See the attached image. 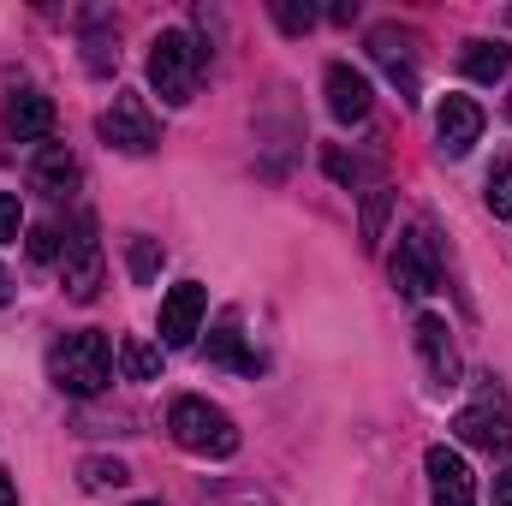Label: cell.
Listing matches in <instances>:
<instances>
[{
	"mask_svg": "<svg viewBox=\"0 0 512 506\" xmlns=\"http://www.w3.org/2000/svg\"><path fill=\"white\" fill-rule=\"evenodd\" d=\"M18 233H24V209L12 191H0V245H18Z\"/></svg>",
	"mask_w": 512,
	"mask_h": 506,
	"instance_id": "cell-24",
	"label": "cell"
},
{
	"mask_svg": "<svg viewBox=\"0 0 512 506\" xmlns=\"http://www.w3.org/2000/svg\"><path fill=\"white\" fill-rule=\"evenodd\" d=\"M459 66H465V78H477V84H501V78L512 72V48H507V42L477 36V42H465Z\"/></svg>",
	"mask_w": 512,
	"mask_h": 506,
	"instance_id": "cell-16",
	"label": "cell"
},
{
	"mask_svg": "<svg viewBox=\"0 0 512 506\" xmlns=\"http://www.w3.org/2000/svg\"><path fill=\"white\" fill-rule=\"evenodd\" d=\"M60 245H66V239H60L54 227H30V256H36V262H54Z\"/></svg>",
	"mask_w": 512,
	"mask_h": 506,
	"instance_id": "cell-25",
	"label": "cell"
},
{
	"mask_svg": "<svg viewBox=\"0 0 512 506\" xmlns=\"http://www.w3.org/2000/svg\"><path fill=\"white\" fill-rule=\"evenodd\" d=\"M137 506H161V501H137Z\"/></svg>",
	"mask_w": 512,
	"mask_h": 506,
	"instance_id": "cell-29",
	"label": "cell"
},
{
	"mask_svg": "<svg viewBox=\"0 0 512 506\" xmlns=\"http://www.w3.org/2000/svg\"><path fill=\"white\" fill-rule=\"evenodd\" d=\"M30 185L48 191V197H66V191L78 185V161H72V149H66V143H48V149L36 155V167H30Z\"/></svg>",
	"mask_w": 512,
	"mask_h": 506,
	"instance_id": "cell-15",
	"label": "cell"
},
{
	"mask_svg": "<svg viewBox=\"0 0 512 506\" xmlns=\"http://www.w3.org/2000/svg\"><path fill=\"white\" fill-rule=\"evenodd\" d=\"M120 370H126L131 381H155L161 376V346L143 340V334H131L126 346H120Z\"/></svg>",
	"mask_w": 512,
	"mask_h": 506,
	"instance_id": "cell-18",
	"label": "cell"
},
{
	"mask_svg": "<svg viewBox=\"0 0 512 506\" xmlns=\"http://www.w3.org/2000/svg\"><path fill=\"white\" fill-rule=\"evenodd\" d=\"M155 268H161V239L137 233V239H131V280H137V286H149V280H155Z\"/></svg>",
	"mask_w": 512,
	"mask_h": 506,
	"instance_id": "cell-20",
	"label": "cell"
},
{
	"mask_svg": "<svg viewBox=\"0 0 512 506\" xmlns=\"http://www.w3.org/2000/svg\"><path fill=\"white\" fill-rule=\"evenodd\" d=\"M507 114H512V96H507Z\"/></svg>",
	"mask_w": 512,
	"mask_h": 506,
	"instance_id": "cell-30",
	"label": "cell"
},
{
	"mask_svg": "<svg viewBox=\"0 0 512 506\" xmlns=\"http://www.w3.org/2000/svg\"><path fill=\"white\" fill-rule=\"evenodd\" d=\"M370 54H376V66H382L387 78L399 84V96L411 102V96H417V54H411V36L393 30V24H376V30H370Z\"/></svg>",
	"mask_w": 512,
	"mask_h": 506,
	"instance_id": "cell-11",
	"label": "cell"
},
{
	"mask_svg": "<svg viewBox=\"0 0 512 506\" xmlns=\"http://www.w3.org/2000/svg\"><path fill=\"white\" fill-rule=\"evenodd\" d=\"M60 251H66V292H72L78 304H90L96 286H102V239H96V221L78 215V227H72V239H66Z\"/></svg>",
	"mask_w": 512,
	"mask_h": 506,
	"instance_id": "cell-7",
	"label": "cell"
},
{
	"mask_svg": "<svg viewBox=\"0 0 512 506\" xmlns=\"http://www.w3.org/2000/svg\"><path fill=\"white\" fill-rule=\"evenodd\" d=\"M274 24H280L286 36H304V30L316 24V6H304V0H274Z\"/></svg>",
	"mask_w": 512,
	"mask_h": 506,
	"instance_id": "cell-22",
	"label": "cell"
},
{
	"mask_svg": "<svg viewBox=\"0 0 512 506\" xmlns=\"http://www.w3.org/2000/svg\"><path fill=\"white\" fill-rule=\"evenodd\" d=\"M102 137H108L114 149H126V155H149V149L161 143V126H155V114H149V102H143V96L120 90V96H114V108L102 114Z\"/></svg>",
	"mask_w": 512,
	"mask_h": 506,
	"instance_id": "cell-5",
	"label": "cell"
},
{
	"mask_svg": "<svg viewBox=\"0 0 512 506\" xmlns=\"http://www.w3.org/2000/svg\"><path fill=\"white\" fill-rule=\"evenodd\" d=\"M453 435H459L465 447L507 453L512 447V417H507V405H501V393H483L477 405H465V411L453 417Z\"/></svg>",
	"mask_w": 512,
	"mask_h": 506,
	"instance_id": "cell-6",
	"label": "cell"
},
{
	"mask_svg": "<svg viewBox=\"0 0 512 506\" xmlns=\"http://www.w3.org/2000/svg\"><path fill=\"white\" fill-rule=\"evenodd\" d=\"M6 298H12V280H6V268H0V304H6Z\"/></svg>",
	"mask_w": 512,
	"mask_h": 506,
	"instance_id": "cell-28",
	"label": "cell"
},
{
	"mask_svg": "<svg viewBox=\"0 0 512 506\" xmlns=\"http://www.w3.org/2000/svg\"><path fill=\"white\" fill-rule=\"evenodd\" d=\"M209 358H215V364H233V370H251V376H256V358L245 352V334H239V316H233V310H227V316L215 322Z\"/></svg>",
	"mask_w": 512,
	"mask_h": 506,
	"instance_id": "cell-17",
	"label": "cell"
},
{
	"mask_svg": "<svg viewBox=\"0 0 512 506\" xmlns=\"http://www.w3.org/2000/svg\"><path fill=\"white\" fill-rule=\"evenodd\" d=\"M417 358H423V370H429L435 387L459 381V346H453V334H447L441 316H417Z\"/></svg>",
	"mask_w": 512,
	"mask_h": 506,
	"instance_id": "cell-12",
	"label": "cell"
},
{
	"mask_svg": "<svg viewBox=\"0 0 512 506\" xmlns=\"http://www.w3.org/2000/svg\"><path fill=\"white\" fill-rule=\"evenodd\" d=\"M0 506H18V489H12V477L0 471Z\"/></svg>",
	"mask_w": 512,
	"mask_h": 506,
	"instance_id": "cell-27",
	"label": "cell"
},
{
	"mask_svg": "<svg viewBox=\"0 0 512 506\" xmlns=\"http://www.w3.org/2000/svg\"><path fill=\"white\" fill-rule=\"evenodd\" d=\"M78 483H84L90 495H114V489L131 483V471L120 459H84V465H78Z\"/></svg>",
	"mask_w": 512,
	"mask_h": 506,
	"instance_id": "cell-19",
	"label": "cell"
},
{
	"mask_svg": "<svg viewBox=\"0 0 512 506\" xmlns=\"http://www.w3.org/2000/svg\"><path fill=\"white\" fill-rule=\"evenodd\" d=\"M203 310H209V292L197 280H179L161 298V346H191L197 328H203Z\"/></svg>",
	"mask_w": 512,
	"mask_h": 506,
	"instance_id": "cell-8",
	"label": "cell"
},
{
	"mask_svg": "<svg viewBox=\"0 0 512 506\" xmlns=\"http://www.w3.org/2000/svg\"><path fill=\"white\" fill-rule=\"evenodd\" d=\"M393 286L405 292V298H423V292H435L441 286V245H435V233L423 227V221H411L405 233H399V251H393Z\"/></svg>",
	"mask_w": 512,
	"mask_h": 506,
	"instance_id": "cell-4",
	"label": "cell"
},
{
	"mask_svg": "<svg viewBox=\"0 0 512 506\" xmlns=\"http://www.w3.org/2000/svg\"><path fill=\"white\" fill-rule=\"evenodd\" d=\"M483 197H489V215H495V221H512V161H501V167L489 173V191H483Z\"/></svg>",
	"mask_w": 512,
	"mask_h": 506,
	"instance_id": "cell-21",
	"label": "cell"
},
{
	"mask_svg": "<svg viewBox=\"0 0 512 506\" xmlns=\"http://www.w3.org/2000/svg\"><path fill=\"white\" fill-rule=\"evenodd\" d=\"M203 60H209V54H203L185 30H161V36L149 42V84L161 90L167 108H185V102H191Z\"/></svg>",
	"mask_w": 512,
	"mask_h": 506,
	"instance_id": "cell-3",
	"label": "cell"
},
{
	"mask_svg": "<svg viewBox=\"0 0 512 506\" xmlns=\"http://www.w3.org/2000/svg\"><path fill=\"white\" fill-rule=\"evenodd\" d=\"M423 471H429L435 506H477V477H471V465L453 447H429L423 453Z\"/></svg>",
	"mask_w": 512,
	"mask_h": 506,
	"instance_id": "cell-9",
	"label": "cell"
},
{
	"mask_svg": "<svg viewBox=\"0 0 512 506\" xmlns=\"http://www.w3.org/2000/svg\"><path fill=\"white\" fill-rule=\"evenodd\" d=\"M495 506H512V465L495 477Z\"/></svg>",
	"mask_w": 512,
	"mask_h": 506,
	"instance_id": "cell-26",
	"label": "cell"
},
{
	"mask_svg": "<svg viewBox=\"0 0 512 506\" xmlns=\"http://www.w3.org/2000/svg\"><path fill=\"white\" fill-rule=\"evenodd\" d=\"M382 221H387V191L376 185V191H370V203H364V251H376V239H382Z\"/></svg>",
	"mask_w": 512,
	"mask_h": 506,
	"instance_id": "cell-23",
	"label": "cell"
},
{
	"mask_svg": "<svg viewBox=\"0 0 512 506\" xmlns=\"http://www.w3.org/2000/svg\"><path fill=\"white\" fill-rule=\"evenodd\" d=\"M54 131V102L42 96V90H12L6 96V137H18V143H42Z\"/></svg>",
	"mask_w": 512,
	"mask_h": 506,
	"instance_id": "cell-14",
	"label": "cell"
},
{
	"mask_svg": "<svg viewBox=\"0 0 512 506\" xmlns=\"http://www.w3.org/2000/svg\"><path fill=\"white\" fill-rule=\"evenodd\" d=\"M167 429H173V441H179L185 453H197V459H233V453H239V423H233L221 405L197 399V393H179V399H173Z\"/></svg>",
	"mask_w": 512,
	"mask_h": 506,
	"instance_id": "cell-2",
	"label": "cell"
},
{
	"mask_svg": "<svg viewBox=\"0 0 512 506\" xmlns=\"http://www.w3.org/2000/svg\"><path fill=\"white\" fill-rule=\"evenodd\" d=\"M48 376H54L60 393H72V399L102 393V387L114 381V346H108V334H96V328L66 334V340L48 352Z\"/></svg>",
	"mask_w": 512,
	"mask_h": 506,
	"instance_id": "cell-1",
	"label": "cell"
},
{
	"mask_svg": "<svg viewBox=\"0 0 512 506\" xmlns=\"http://www.w3.org/2000/svg\"><path fill=\"white\" fill-rule=\"evenodd\" d=\"M435 137H441L447 155H471V143L483 137V108L471 96H447L435 108Z\"/></svg>",
	"mask_w": 512,
	"mask_h": 506,
	"instance_id": "cell-13",
	"label": "cell"
},
{
	"mask_svg": "<svg viewBox=\"0 0 512 506\" xmlns=\"http://www.w3.org/2000/svg\"><path fill=\"white\" fill-rule=\"evenodd\" d=\"M322 90H328V114H334L340 126H358V120H370V78H364L358 66L334 60V66L322 72Z\"/></svg>",
	"mask_w": 512,
	"mask_h": 506,
	"instance_id": "cell-10",
	"label": "cell"
}]
</instances>
